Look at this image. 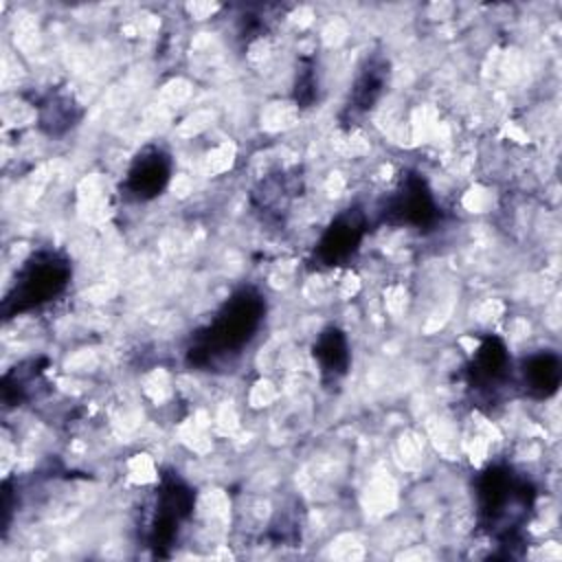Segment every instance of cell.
Instances as JSON below:
<instances>
[{
  "mask_svg": "<svg viewBox=\"0 0 562 562\" xmlns=\"http://www.w3.org/2000/svg\"><path fill=\"white\" fill-rule=\"evenodd\" d=\"M266 301L255 288H241L217 310L215 318L200 329L187 351L191 364H209L217 358L239 353L259 331Z\"/></svg>",
  "mask_w": 562,
  "mask_h": 562,
  "instance_id": "1",
  "label": "cell"
},
{
  "mask_svg": "<svg viewBox=\"0 0 562 562\" xmlns=\"http://www.w3.org/2000/svg\"><path fill=\"white\" fill-rule=\"evenodd\" d=\"M476 496L483 525L501 538L514 536L533 505L531 483L505 465H494L481 474Z\"/></svg>",
  "mask_w": 562,
  "mask_h": 562,
  "instance_id": "2",
  "label": "cell"
},
{
  "mask_svg": "<svg viewBox=\"0 0 562 562\" xmlns=\"http://www.w3.org/2000/svg\"><path fill=\"white\" fill-rule=\"evenodd\" d=\"M70 281V263L53 250L31 255L18 270L15 283L4 299V314L40 307L59 296Z\"/></svg>",
  "mask_w": 562,
  "mask_h": 562,
  "instance_id": "3",
  "label": "cell"
},
{
  "mask_svg": "<svg viewBox=\"0 0 562 562\" xmlns=\"http://www.w3.org/2000/svg\"><path fill=\"white\" fill-rule=\"evenodd\" d=\"M437 217L435 198L419 173L402 176L395 193L389 198L384 209V220L391 224H406V226H428Z\"/></svg>",
  "mask_w": 562,
  "mask_h": 562,
  "instance_id": "4",
  "label": "cell"
},
{
  "mask_svg": "<svg viewBox=\"0 0 562 562\" xmlns=\"http://www.w3.org/2000/svg\"><path fill=\"white\" fill-rule=\"evenodd\" d=\"M364 237V217L360 211L340 213L323 233L316 246V259L323 266H340L356 255Z\"/></svg>",
  "mask_w": 562,
  "mask_h": 562,
  "instance_id": "5",
  "label": "cell"
},
{
  "mask_svg": "<svg viewBox=\"0 0 562 562\" xmlns=\"http://www.w3.org/2000/svg\"><path fill=\"white\" fill-rule=\"evenodd\" d=\"M171 178V158L160 147L143 149L130 165L125 189L136 200H151L162 193Z\"/></svg>",
  "mask_w": 562,
  "mask_h": 562,
  "instance_id": "6",
  "label": "cell"
},
{
  "mask_svg": "<svg viewBox=\"0 0 562 562\" xmlns=\"http://www.w3.org/2000/svg\"><path fill=\"white\" fill-rule=\"evenodd\" d=\"M191 505H193L191 492L180 481H169L162 485V490L158 494L154 520H151V544L154 547H165L176 538L178 527L189 516Z\"/></svg>",
  "mask_w": 562,
  "mask_h": 562,
  "instance_id": "7",
  "label": "cell"
},
{
  "mask_svg": "<svg viewBox=\"0 0 562 562\" xmlns=\"http://www.w3.org/2000/svg\"><path fill=\"white\" fill-rule=\"evenodd\" d=\"M509 373V353L498 338H485L472 356L470 382L476 389H496Z\"/></svg>",
  "mask_w": 562,
  "mask_h": 562,
  "instance_id": "8",
  "label": "cell"
},
{
  "mask_svg": "<svg viewBox=\"0 0 562 562\" xmlns=\"http://www.w3.org/2000/svg\"><path fill=\"white\" fill-rule=\"evenodd\" d=\"M525 391L531 397L547 400L555 395L562 380V362L555 351H538L531 353L520 369Z\"/></svg>",
  "mask_w": 562,
  "mask_h": 562,
  "instance_id": "9",
  "label": "cell"
},
{
  "mask_svg": "<svg viewBox=\"0 0 562 562\" xmlns=\"http://www.w3.org/2000/svg\"><path fill=\"white\" fill-rule=\"evenodd\" d=\"M314 360L321 367V373L325 378H340L349 369V342L347 336L338 327H327L321 331V336L314 342Z\"/></svg>",
  "mask_w": 562,
  "mask_h": 562,
  "instance_id": "10",
  "label": "cell"
},
{
  "mask_svg": "<svg viewBox=\"0 0 562 562\" xmlns=\"http://www.w3.org/2000/svg\"><path fill=\"white\" fill-rule=\"evenodd\" d=\"M389 66L384 59H367L360 75L356 77V83L349 94L347 110L351 114H362L373 108V103L380 99L384 83H386Z\"/></svg>",
  "mask_w": 562,
  "mask_h": 562,
  "instance_id": "11",
  "label": "cell"
},
{
  "mask_svg": "<svg viewBox=\"0 0 562 562\" xmlns=\"http://www.w3.org/2000/svg\"><path fill=\"white\" fill-rule=\"evenodd\" d=\"M314 68H301L296 75V101L301 105H307L316 97V79H314Z\"/></svg>",
  "mask_w": 562,
  "mask_h": 562,
  "instance_id": "12",
  "label": "cell"
}]
</instances>
